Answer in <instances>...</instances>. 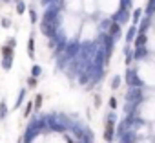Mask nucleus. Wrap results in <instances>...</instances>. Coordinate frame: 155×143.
I'll return each mask as SVG.
<instances>
[{
    "label": "nucleus",
    "mask_w": 155,
    "mask_h": 143,
    "mask_svg": "<svg viewBox=\"0 0 155 143\" xmlns=\"http://www.w3.org/2000/svg\"><path fill=\"white\" fill-rule=\"evenodd\" d=\"M24 11H26V4L18 0V2H17V13H18V15H22Z\"/></svg>",
    "instance_id": "f03ea898"
},
{
    "label": "nucleus",
    "mask_w": 155,
    "mask_h": 143,
    "mask_svg": "<svg viewBox=\"0 0 155 143\" xmlns=\"http://www.w3.org/2000/svg\"><path fill=\"white\" fill-rule=\"evenodd\" d=\"M40 105H42V96H37V99H35V103H33V106L38 110L40 108Z\"/></svg>",
    "instance_id": "39448f33"
},
{
    "label": "nucleus",
    "mask_w": 155,
    "mask_h": 143,
    "mask_svg": "<svg viewBox=\"0 0 155 143\" xmlns=\"http://www.w3.org/2000/svg\"><path fill=\"white\" fill-rule=\"evenodd\" d=\"M144 44V35H139V39H137V46H142Z\"/></svg>",
    "instance_id": "9d476101"
},
{
    "label": "nucleus",
    "mask_w": 155,
    "mask_h": 143,
    "mask_svg": "<svg viewBox=\"0 0 155 143\" xmlns=\"http://www.w3.org/2000/svg\"><path fill=\"white\" fill-rule=\"evenodd\" d=\"M28 83H29V88H35V86H37V85H38V83H37V77H35V75H31V77H29V81H28Z\"/></svg>",
    "instance_id": "7ed1b4c3"
},
{
    "label": "nucleus",
    "mask_w": 155,
    "mask_h": 143,
    "mask_svg": "<svg viewBox=\"0 0 155 143\" xmlns=\"http://www.w3.org/2000/svg\"><path fill=\"white\" fill-rule=\"evenodd\" d=\"M8 116V108H6V101H0V119H6Z\"/></svg>",
    "instance_id": "f257e3e1"
},
{
    "label": "nucleus",
    "mask_w": 155,
    "mask_h": 143,
    "mask_svg": "<svg viewBox=\"0 0 155 143\" xmlns=\"http://www.w3.org/2000/svg\"><path fill=\"white\" fill-rule=\"evenodd\" d=\"M31 108H33V103H28V106H26V110H24V117H28V116L31 114Z\"/></svg>",
    "instance_id": "0eeeda50"
},
{
    "label": "nucleus",
    "mask_w": 155,
    "mask_h": 143,
    "mask_svg": "<svg viewBox=\"0 0 155 143\" xmlns=\"http://www.w3.org/2000/svg\"><path fill=\"white\" fill-rule=\"evenodd\" d=\"M31 74H33L35 77H38V75H40V66H37V64H35V66H33V70H31Z\"/></svg>",
    "instance_id": "6e6552de"
},
{
    "label": "nucleus",
    "mask_w": 155,
    "mask_h": 143,
    "mask_svg": "<svg viewBox=\"0 0 155 143\" xmlns=\"http://www.w3.org/2000/svg\"><path fill=\"white\" fill-rule=\"evenodd\" d=\"M29 17H31V22L35 24V22H37V13H35V9H29Z\"/></svg>",
    "instance_id": "1a4fd4ad"
},
{
    "label": "nucleus",
    "mask_w": 155,
    "mask_h": 143,
    "mask_svg": "<svg viewBox=\"0 0 155 143\" xmlns=\"http://www.w3.org/2000/svg\"><path fill=\"white\" fill-rule=\"evenodd\" d=\"M24 96H26V90H20V94H18V99H17V106H20V103L24 101Z\"/></svg>",
    "instance_id": "20e7f679"
},
{
    "label": "nucleus",
    "mask_w": 155,
    "mask_h": 143,
    "mask_svg": "<svg viewBox=\"0 0 155 143\" xmlns=\"http://www.w3.org/2000/svg\"><path fill=\"white\" fill-rule=\"evenodd\" d=\"M2 28H4V30L11 28V20H9V19H2Z\"/></svg>",
    "instance_id": "423d86ee"
},
{
    "label": "nucleus",
    "mask_w": 155,
    "mask_h": 143,
    "mask_svg": "<svg viewBox=\"0 0 155 143\" xmlns=\"http://www.w3.org/2000/svg\"><path fill=\"white\" fill-rule=\"evenodd\" d=\"M110 33H119V26H117V24H113V26H111V30H110Z\"/></svg>",
    "instance_id": "9b49d317"
}]
</instances>
